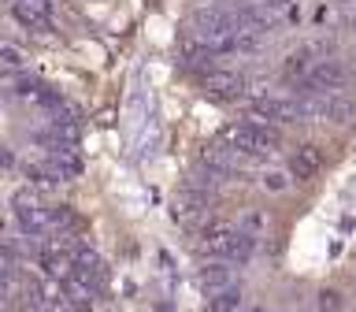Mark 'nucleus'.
I'll use <instances>...</instances> for the list:
<instances>
[{"label": "nucleus", "mask_w": 356, "mask_h": 312, "mask_svg": "<svg viewBox=\"0 0 356 312\" xmlns=\"http://www.w3.org/2000/svg\"><path fill=\"white\" fill-rule=\"evenodd\" d=\"M208 201H211V197H204V194L182 189V194L175 197V205H171V216L182 223V227H197V223L208 216Z\"/></svg>", "instance_id": "423d86ee"}, {"label": "nucleus", "mask_w": 356, "mask_h": 312, "mask_svg": "<svg viewBox=\"0 0 356 312\" xmlns=\"http://www.w3.org/2000/svg\"><path fill=\"white\" fill-rule=\"evenodd\" d=\"M0 63L15 67V71H19V67H22V52L15 49V45H0Z\"/></svg>", "instance_id": "ddd939ff"}, {"label": "nucleus", "mask_w": 356, "mask_h": 312, "mask_svg": "<svg viewBox=\"0 0 356 312\" xmlns=\"http://www.w3.org/2000/svg\"><path fill=\"white\" fill-rule=\"evenodd\" d=\"M11 216H15V227L22 231V238H30V242L49 238V205L38 197V189L11 194Z\"/></svg>", "instance_id": "f03ea898"}, {"label": "nucleus", "mask_w": 356, "mask_h": 312, "mask_svg": "<svg viewBox=\"0 0 356 312\" xmlns=\"http://www.w3.org/2000/svg\"><path fill=\"white\" fill-rule=\"evenodd\" d=\"M219 145H227V149L241 153L245 160H260V156H271L278 145H282V134L275 127H264V123H230V127L219 130Z\"/></svg>", "instance_id": "f257e3e1"}, {"label": "nucleus", "mask_w": 356, "mask_h": 312, "mask_svg": "<svg viewBox=\"0 0 356 312\" xmlns=\"http://www.w3.org/2000/svg\"><path fill=\"white\" fill-rule=\"evenodd\" d=\"M15 312H49V309H44V301H41V286H38V283H30V286L19 294Z\"/></svg>", "instance_id": "f8f14e48"}, {"label": "nucleus", "mask_w": 356, "mask_h": 312, "mask_svg": "<svg viewBox=\"0 0 356 312\" xmlns=\"http://www.w3.org/2000/svg\"><path fill=\"white\" fill-rule=\"evenodd\" d=\"M349 26H353V33H356V15H353V19H349Z\"/></svg>", "instance_id": "f3484780"}, {"label": "nucleus", "mask_w": 356, "mask_h": 312, "mask_svg": "<svg viewBox=\"0 0 356 312\" xmlns=\"http://www.w3.org/2000/svg\"><path fill=\"white\" fill-rule=\"evenodd\" d=\"M323 167V153L319 145H300V149L293 153V160H289V171H293L297 178H312Z\"/></svg>", "instance_id": "1a4fd4ad"}, {"label": "nucleus", "mask_w": 356, "mask_h": 312, "mask_svg": "<svg viewBox=\"0 0 356 312\" xmlns=\"http://www.w3.org/2000/svg\"><path fill=\"white\" fill-rule=\"evenodd\" d=\"M200 283H204L208 294H219V290H227V286H238V283H234V267L222 264V260L208 264L204 272H200Z\"/></svg>", "instance_id": "9d476101"}, {"label": "nucleus", "mask_w": 356, "mask_h": 312, "mask_svg": "<svg viewBox=\"0 0 356 312\" xmlns=\"http://www.w3.org/2000/svg\"><path fill=\"white\" fill-rule=\"evenodd\" d=\"M241 309V290L238 286H227L219 294H211V312H238Z\"/></svg>", "instance_id": "9b49d317"}, {"label": "nucleus", "mask_w": 356, "mask_h": 312, "mask_svg": "<svg viewBox=\"0 0 356 312\" xmlns=\"http://www.w3.org/2000/svg\"><path fill=\"white\" fill-rule=\"evenodd\" d=\"M249 119L264 123V127H271V123H300V119H308V108L300 97L297 100L293 97H252Z\"/></svg>", "instance_id": "7ed1b4c3"}, {"label": "nucleus", "mask_w": 356, "mask_h": 312, "mask_svg": "<svg viewBox=\"0 0 356 312\" xmlns=\"http://www.w3.org/2000/svg\"><path fill=\"white\" fill-rule=\"evenodd\" d=\"M264 186H267V189H286V175H267Z\"/></svg>", "instance_id": "2eb2a0df"}, {"label": "nucleus", "mask_w": 356, "mask_h": 312, "mask_svg": "<svg viewBox=\"0 0 356 312\" xmlns=\"http://www.w3.org/2000/svg\"><path fill=\"white\" fill-rule=\"evenodd\" d=\"M345 82H349V67L338 63V60H319L305 78H300V93L305 97H327V93H338Z\"/></svg>", "instance_id": "20e7f679"}, {"label": "nucleus", "mask_w": 356, "mask_h": 312, "mask_svg": "<svg viewBox=\"0 0 356 312\" xmlns=\"http://www.w3.org/2000/svg\"><path fill=\"white\" fill-rule=\"evenodd\" d=\"M11 15H15L26 30H52L49 19V0H11Z\"/></svg>", "instance_id": "0eeeda50"}, {"label": "nucleus", "mask_w": 356, "mask_h": 312, "mask_svg": "<svg viewBox=\"0 0 356 312\" xmlns=\"http://www.w3.org/2000/svg\"><path fill=\"white\" fill-rule=\"evenodd\" d=\"M327 49H330V45H305V49H297V52L282 63V75H286V78H297V82H300V78H305L312 67H316V56L327 52Z\"/></svg>", "instance_id": "6e6552de"}, {"label": "nucleus", "mask_w": 356, "mask_h": 312, "mask_svg": "<svg viewBox=\"0 0 356 312\" xmlns=\"http://www.w3.org/2000/svg\"><path fill=\"white\" fill-rule=\"evenodd\" d=\"M338 305H341V301H338V294H334V290H323V294H319V309H323V312H334Z\"/></svg>", "instance_id": "4468645a"}, {"label": "nucleus", "mask_w": 356, "mask_h": 312, "mask_svg": "<svg viewBox=\"0 0 356 312\" xmlns=\"http://www.w3.org/2000/svg\"><path fill=\"white\" fill-rule=\"evenodd\" d=\"M204 93L211 100H222V104H230V100H241L245 97V78L234 75V71H211L204 78Z\"/></svg>", "instance_id": "39448f33"}, {"label": "nucleus", "mask_w": 356, "mask_h": 312, "mask_svg": "<svg viewBox=\"0 0 356 312\" xmlns=\"http://www.w3.org/2000/svg\"><path fill=\"white\" fill-rule=\"evenodd\" d=\"M241 312H264V309H260V305H252V309H241Z\"/></svg>", "instance_id": "dca6fc26"}]
</instances>
